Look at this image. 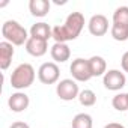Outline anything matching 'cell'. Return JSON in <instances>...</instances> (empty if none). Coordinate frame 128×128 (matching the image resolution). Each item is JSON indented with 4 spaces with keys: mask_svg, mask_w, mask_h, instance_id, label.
I'll list each match as a JSON object with an SVG mask.
<instances>
[{
    "mask_svg": "<svg viewBox=\"0 0 128 128\" xmlns=\"http://www.w3.org/2000/svg\"><path fill=\"white\" fill-rule=\"evenodd\" d=\"M84 27V15L82 12H71L62 26L53 27V39L60 44H66L78 38Z\"/></svg>",
    "mask_w": 128,
    "mask_h": 128,
    "instance_id": "cell-1",
    "label": "cell"
},
{
    "mask_svg": "<svg viewBox=\"0 0 128 128\" xmlns=\"http://www.w3.org/2000/svg\"><path fill=\"white\" fill-rule=\"evenodd\" d=\"M2 36L5 41L11 42L14 47H20V45H26V42L29 41V33L27 30L15 20H6L2 24Z\"/></svg>",
    "mask_w": 128,
    "mask_h": 128,
    "instance_id": "cell-2",
    "label": "cell"
},
{
    "mask_svg": "<svg viewBox=\"0 0 128 128\" xmlns=\"http://www.w3.org/2000/svg\"><path fill=\"white\" fill-rule=\"evenodd\" d=\"M35 77H36V72L30 63H20L11 74V86L17 90L27 89L33 84Z\"/></svg>",
    "mask_w": 128,
    "mask_h": 128,
    "instance_id": "cell-3",
    "label": "cell"
},
{
    "mask_svg": "<svg viewBox=\"0 0 128 128\" xmlns=\"http://www.w3.org/2000/svg\"><path fill=\"white\" fill-rule=\"evenodd\" d=\"M56 94L62 101H72L78 98L80 89L74 78H63L56 84Z\"/></svg>",
    "mask_w": 128,
    "mask_h": 128,
    "instance_id": "cell-4",
    "label": "cell"
},
{
    "mask_svg": "<svg viewBox=\"0 0 128 128\" xmlns=\"http://www.w3.org/2000/svg\"><path fill=\"white\" fill-rule=\"evenodd\" d=\"M71 76L76 82H89L92 78V72L89 68V60L83 57H77L72 60L71 66H70Z\"/></svg>",
    "mask_w": 128,
    "mask_h": 128,
    "instance_id": "cell-5",
    "label": "cell"
},
{
    "mask_svg": "<svg viewBox=\"0 0 128 128\" xmlns=\"http://www.w3.org/2000/svg\"><path fill=\"white\" fill-rule=\"evenodd\" d=\"M59 77H60V70L54 62H45L38 70V78L44 84H54L59 82Z\"/></svg>",
    "mask_w": 128,
    "mask_h": 128,
    "instance_id": "cell-6",
    "label": "cell"
},
{
    "mask_svg": "<svg viewBox=\"0 0 128 128\" xmlns=\"http://www.w3.org/2000/svg\"><path fill=\"white\" fill-rule=\"evenodd\" d=\"M126 83V77L124 72H120L119 70H108L104 77H102V84L106 89L108 90H113V92H118L120 90Z\"/></svg>",
    "mask_w": 128,
    "mask_h": 128,
    "instance_id": "cell-7",
    "label": "cell"
},
{
    "mask_svg": "<svg viewBox=\"0 0 128 128\" xmlns=\"http://www.w3.org/2000/svg\"><path fill=\"white\" fill-rule=\"evenodd\" d=\"M88 29L89 33L94 36H104L108 32V20L106 15L102 14H95L90 17L89 23H88Z\"/></svg>",
    "mask_w": 128,
    "mask_h": 128,
    "instance_id": "cell-8",
    "label": "cell"
},
{
    "mask_svg": "<svg viewBox=\"0 0 128 128\" xmlns=\"http://www.w3.org/2000/svg\"><path fill=\"white\" fill-rule=\"evenodd\" d=\"M29 104H30L29 95H26V94L21 92V90L14 92V94L9 96V100H8V106H9L11 112H14V113H21V112L27 110Z\"/></svg>",
    "mask_w": 128,
    "mask_h": 128,
    "instance_id": "cell-9",
    "label": "cell"
},
{
    "mask_svg": "<svg viewBox=\"0 0 128 128\" xmlns=\"http://www.w3.org/2000/svg\"><path fill=\"white\" fill-rule=\"evenodd\" d=\"M24 47H26V51L30 56H33V57H42L48 51V41H42V39H36V38L30 36Z\"/></svg>",
    "mask_w": 128,
    "mask_h": 128,
    "instance_id": "cell-10",
    "label": "cell"
},
{
    "mask_svg": "<svg viewBox=\"0 0 128 128\" xmlns=\"http://www.w3.org/2000/svg\"><path fill=\"white\" fill-rule=\"evenodd\" d=\"M14 54H15V48L11 42H8V41L0 42V68L3 71H6L11 66Z\"/></svg>",
    "mask_w": 128,
    "mask_h": 128,
    "instance_id": "cell-11",
    "label": "cell"
},
{
    "mask_svg": "<svg viewBox=\"0 0 128 128\" xmlns=\"http://www.w3.org/2000/svg\"><path fill=\"white\" fill-rule=\"evenodd\" d=\"M50 54H51V59L54 60V63H63V62L70 60L71 50H70L68 44L54 42V45L50 48Z\"/></svg>",
    "mask_w": 128,
    "mask_h": 128,
    "instance_id": "cell-12",
    "label": "cell"
},
{
    "mask_svg": "<svg viewBox=\"0 0 128 128\" xmlns=\"http://www.w3.org/2000/svg\"><path fill=\"white\" fill-rule=\"evenodd\" d=\"M29 33H30L32 38L42 39V41H48L50 38H53V27H50V24H47L44 21H39V23H35L30 27V32Z\"/></svg>",
    "mask_w": 128,
    "mask_h": 128,
    "instance_id": "cell-13",
    "label": "cell"
},
{
    "mask_svg": "<svg viewBox=\"0 0 128 128\" xmlns=\"http://www.w3.org/2000/svg\"><path fill=\"white\" fill-rule=\"evenodd\" d=\"M50 8H51V3L48 2V0H30L29 2L30 14L33 17H38V18L45 17L50 12Z\"/></svg>",
    "mask_w": 128,
    "mask_h": 128,
    "instance_id": "cell-14",
    "label": "cell"
},
{
    "mask_svg": "<svg viewBox=\"0 0 128 128\" xmlns=\"http://www.w3.org/2000/svg\"><path fill=\"white\" fill-rule=\"evenodd\" d=\"M89 60V68L92 72V77H104L107 72V62L102 56H92L88 59Z\"/></svg>",
    "mask_w": 128,
    "mask_h": 128,
    "instance_id": "cell-15",
    "label": "cell"
},
{
    "mask_svg": "<svg viewBox=\"0 0 128 128\" xmlns=\"http://www.w3.org/2000/svg\"><path fill=\"white\" fill-rule=\"evenodd\" d=\"M72 128H92L94 126V119L89 113H78L74 116L71 122Z\"/></svg>",
    "mask_w": 128,
    "mask_h": 128,
    "instance_id": "cell-16",
    "label": "cell"
},
{
    "mask_svg": "<svg viewBox=\"0 0 128 128\" xmlns=\"http://www.w3.org/2000/svg\"><path fill=\"white\" fill-rule=\"evenodd\" d=\"M113 24L128 27V6H119L113 12Z\"/></svg>",
    "mask_w": 128,
    "mask_h": 128,
    "instance_id": "cell-17",
    "label": "cell"
},
{
    "mask_svg": "<svg viewBox=\"0 0 128 128\" xmlns=\"http://www.w3.org/2000/svg\"><path fill=\"white\" fill-rule=\"evenodd\" d=\"M78 101H80V104L84 106V107H92V106H95V102H96V94H95L92 89L80 90Z\"/></svg>",
    "mask_w": 128,
    "mask_h": 128,
    "instance_id": "cell-18",
    "label": "cell"
},
{
    "mask_svg": "<svg viewBox=\"0 0 128 128\" xmlns=\"http://www.w3.org/2000/svg\"><path fill=\"white\" fill-rule=\"evenodd\" d=\"M110 33H112V38L114 41H119V42L128 41V27H124L119 24H112Z\"/></svg>",
    "mask_w": 128,
    "mask_h": 128,
    "instance_id": "cell-19",
    "label": "cell"
},
{
    "mask_svg": "<svg viewBox=\"0 0 128 128\" xmlns=\"http://www.w3.org/2000/svg\"><path fill=\"white\" fill-rule=\"evenodd\" d=\"M112 106L118 112H126L128 110V96H126V94H116L112 100Z\"/></svg>",
    "mask_w": 128,
    "mask_h": 128,
    "instance_id": "cell-20",
    "label": "cell"
},
{
    "mask_svg": "<svg viewBox=\"0 0 128 128\" xmlns=\"http://www.w3.org/2000/svg\"><path fill=\"white\" fill-rule=\"evenodd\" d=\"M120 65H122V70H124L125 72H128V51H125V53L122 54Z\"/></svg>",
    "mask_w": 128,
    "mask_h": 128,
    "instance_id": "cell-21",
    "label": "cell"
},
{
    "mask_svg": "<svg viewBox=\"0 0 128 128\" xmlns=\"http://www.w3.org/2000/svg\"><path fill=\"white\" fill-rule=\"evenodd\" d=\"M9 128H30V126H29V124H26V122H23V120H17V122H14Z\"/></svg>",
    "mask_w": 128,
    "mask_h": 128,
    "instance_id": "cell-22",
    "label": "cell"
},
{
    "mask_svg": "<svg viewBox=\"0 0 128 128\" xmlns=\"http://www.w3.org/2000/svg\"><path fill=\"white\" fill-rule=\"evenodd\" d=\"M104 128H125L122 124H118V122H110V124H107Z\"/></svg>",
    "mask_w": 128,
    "mask_h": 128,
    "instance_id": "cell-23",
    "label": "cell"
},
{
    "mask_svg": "<svg viewBox=\"0 0 128 128\" xmlns=\"http://www.w3.org/2000/svg\"><path fill=\"white\" fill-rule=\"evenodd\" d=\"M126 96H128V92H126Z\"/></svg>",
    "mask_w": 128,
    "mask_h": 128,
    "instance_id": "cell-24",
    "label": "cell"
}]
</instances>
